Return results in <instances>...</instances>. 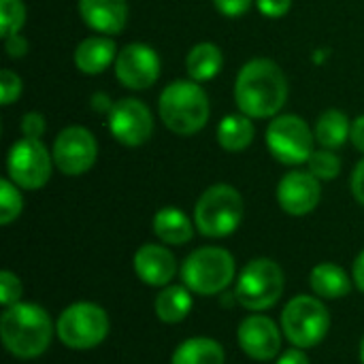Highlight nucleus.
<instances>
[{
	"mask_svg": "<svg viewBox=\"0 0 364 364\" xmlns=\"http://www.w3.org/2000/svg\"><path fill=\"white\" fill-rule=\"evenodd\" d=\"M322 198L320 179L309 171H290L282 177L277 186V203L279 207L294 218H303L311 213Z\"/></svg>",
	"mask_w": 364,
	"mask_h": 364,
	"instance_id": "obj_14",
	"label": "nucleus"
},
{
	"mask_svg": "<svg viewBox=\"0 0 364 364\" xmlns=\"http://www.w3.org/2000/svg\"><path fill=\"white\" fill-rule=\"evenodd\" d=\"M352 282L354 279H350L348 273L335 262H320L314 267L309 275L311 290L316 292L318 299H324V301H337V299L348 296L352 290Z\"/></svg>",
	"mask_w": 364,
	"mask_h": 364,
	"instance_id": "obj_19",
	"label": "nucleus"
},
{
	"mask_svg": "<svg viewBox=\"0 0 364 364\" xmlns=\"http://www.w3.org/2000/svg\"><path fill=\"white\" fill-rule=\"evenodd\" d=\"M267 147L271 156L288 166H299L309 162L316 143V134L311 132L309 124L294 115H275L267 128Z\"/></svg>",
	"mask_w": 364,
	"mask_h": 364,
	"instance_id": "obj_9",
	"label": "nucleus"
},
{
	"mask_svg": "<svg viewBox=\"0 0 364 364\" xmlns=\"http://www.w3.org/2000/svg\"><path fill=\"white\" fill-rule=\"evenodd\" d=\"M307 166H309V173L318 177L320 181H331L341 173L339 156L335 154V149H324V147L311 154Z\"/></svg>",
	"mask_w": 364,
	"mask_h": 364,
	"instance_id": "obj_27",
	"label": "nucleus"
},
{
	"mask_svg": "<svg viewBox=\"0 0 364 364\" xmlns=\"http://www.w3.org/2000/svg\"><path fill=\"white\" fill-rule=\"evenodd\" d=\"M350 132H352V122L339 109L324 111L318 117L316 130H314L316 143L324 149H339L341 145L350 141Z\"/></svg>",
	"mask_w": 364,
	"mask_h": 364,
	"instance_id": "obj_23",
	"label": "nucleus"
},
{
	"mask_svg": "<svg viewBox=\"0 0 364 364\" xmlns=\"http://www.w3.org/2000/svg\"><path fill=\"white\" fill-rule=\"evenodd\" d=\"M360 363L364 364V337L363 341H360Z\"/></svg>",
	"mask_w": 364,
	"mask_h": 364,
	"instance_id": "obj_39",
	"label": "nucleus"
},
{
	"mask_svg": "<svg viewBox=\"0 0 364 364\" xmlns=\"http://www.w3.org/2000/svg\"><path fill=\"white\" fill-rule=\"evenodd\" d=\"M154 232L166 245H183L194 237L192 220L177 207H162L154 215Z\"/></svg>",
	"mask_w": 364,
	"mask_h": 364,
	"instance_id": "obj_20",
	"label": "nucleus"
},
{
	"mask_svg": "<svg viewBox=\"0 0 364 364\" xmlns=\"http://www.w3.org/2000/svg\"><path fill=\"white\" fill-rule=\"evenodd\" d=\"M109 130L113 139L126 147H139L154 134V117L145 102L136 98H122L109 111Z\"/></svg>",
	"mask_w": 364,
	"mask_h": 364,
	"instance_id": "obj_12",
	"label": "nucleus"
},
{
	"mask_svg": "<svg viewBox=\"0 0 364 364\" xmlns=\"http://www.w3.org/2000/svg\"><path fill=\"white\" fill-rule=\"evenodd\" d=\"M79 15L98 34H117L128 21L126 0H79Z\"/></svg>",
	"mask_w": 364,
	"mask_h": 364,
	"instance_id": "obj_17",
	"label": "nucleus"
},
{
	"mask_svg": "<svg viewBox=\"0 0 364 364\" xmlns=\"http://www.w3.org/2000/svg\"><path fill=\"white\" fill-rule=\"evenodd\" d=\"M51 156L60 173L68 177H79L94 166L98 158V143L87 128L68 126L55 136Z\"/></svg>",
	"mask_w": 364,
	"mask_h": 364,
	"instance_id": "obj_11",
	"label": "nucleus"
},
{
	"mask_svg": "<svg viewBox=\"0 0 364 364\" xmlns=\"http://www.w3.org/2000/svg\"><path fill=\"white\" fill-rule=\"evenodd\" d=\"M254 122L245 113H230L218 124V143L222 149L230 154H239L247 149L254 141Z\"/></svg>",
	"mask_w": 364,
	"mask_h": 364,
	"instance_id": "obj_21",
	"label": "nucleus"
},
{
	"mask_svg": "<svg viewBox=\"0 0 364 364\" xmlns=\"http://www.w3.org/2000/svg\"><path fill=\"white\" fill-rule=\"evenodd\" d=\"M23 209V198L19 192V186H15L11 179L0 181V224L9 226L19 218Z\"/></svg>",
	"mask_w": 364,
	"mask_h": 364,
	"instance_id": "obj_26",
	"label": "nucleus"
},
{
	"mask_svg": "<svg viewBox=\"0 0 364 364\" xmlns=\"http://www.w3.org/2000/svg\"><path fill=\"white\" fill-rule=\"evenodd\" d=\"M26 23V6L21 0H0V32L2 38L17 34Z\"/></svg>",
	"mask_w": 364,
	"mask_h": 364,
	"instance_id": "obj_28",
	"label": "nucleus"
},
{
	"mask_svg": "<svg viewBox=\"0 0 364 364\" xmlns=\"http://www.w3.org/2000/svg\"><path fill=\"white\" fill-rule=\"evenodd\" d=\"M132 267L136 277L151 288L168 286L177 273V260L173 252L156 243H145L143 247H139L132 258Z\"/></svg>",
	"mask_w": 364,
	"mask_h": 364,
	"instance_id": "obj_16",
	"label": "nucleus"
},
{
	"mask_svg": "<svg viewBox=\"0 0 364 364\" xmlns=\"http://www.w3.org/2000/svg\"><path fill=\"white\" fill-rule=\"evenodd\" d=\"M117 45L113 38L98 34L83 38L75 49V66L83 75H100L117 60Z\"/></svg>",
	"mask_w": 364,
	"mask_h": 364,
	"instance_id": "obj_18",
	"label": "nucleus"
},
{
	"mask_svg": "<svg viewBox=\"0 0 364 364\" xmlns=\"http://www.w3.org/2000/svg\"><path fill=\"white\" fill-rule=\"evenodd\" d=\"M53 156L41 139H19L6 156L9 179L23 190H41L51 179Z\"/></svg>",
	"mask_w": 364,
	"mask_h": 364,
	"instance_id": "obj_10",
	"label": "nucleus"
},
{
	"mask_svg": "<svg viewBox=\"0 0 364 364\" xmlns=\"http://www.w3.org/2000/svg\"><path fill=\"white\" fill-rule=\"evenodd\" d=\"M21 299V282L15 273L11 271H2L0 273V303L6 307L17 305Z\"/></svg>",
	"mask_w": 364,
	"mask_h": 364,
	"instance_id": "obj_29",
	"label": "nucleus"
},
{
	"mask_svg": "<svg viewBox=\"0 0 364 364\" xmlns=\"http://www.w3.org/2000/svg\"><path fill=\"white\" fill-rule=\"evenodd\" d=\"M156 316L164 324H179L192 309V294L186 286H164L154 303Z\"/></svg>",
	"mask_w": 364,
	"mask_h": 364,
	"instance_id": "obj_25",
	"label": "nucleus"
},
{
	"mask_svg": "<svg viewBox=\"0 0 364 364\" xmlns=\"http://www.w3.org/2000/svg\"><path fill=\"white\" fill-rule=\"evenodd\" d=\"M277 364H309V358H307V354L301 348H294V350H286L279 356Z\"/></svg>",
	"mask_w": 364,
	"mask_h": 364,
	"instance_id": "obj_37",
	"label": "nucleus"
},
{
	"mask_svg": "<svg viewBox=\"0 0 364 364\" xmlns=\"http://www.w3.org/2000/svg\"><path fill=\"white\" fill-rule=\"evenodd\" d=\"M235 258L228 250L207 245L194 250L181 264L183 286L200 296H213L235 282Z\"/></svg>",
	"mask_w": 364,
	"mask_h": 364,
	"instance_id": "obj_4",
	"label": "nucleus"
},
{
	"mask_svg": "<svg viewBox=\"0 0 364 364\" xmlns=\"http://www.w3.org/2000/svg\"><path fill=\"white\" fill-rule=\"evenodd\" d=\"M331 328V316L326 305L307 294L294 296L282 311V333L301 350L316 348Z\"/></svg>",
	"mask_w": 364,
	"mask_h": 364,
	"instance_id": "obj_7",
	"label": "nucleus"
},
{
	"mask_svg": "<svg viewBox=\"0 0 364 364\" xmlns=\"http://www.w3.org/2000/svg\"><path fill=\"white\" fill-rule=\"evenodd\" d=\"M243 220V198L237 188L215 183L207 188L194 207V226L203 237L222 239L232 235Z\"/></svg>",
	"mask_w": 364,
	"mask_h": 364,
	"instance_id": "obj_5",
	"label": "nucleus"
},
{
	"mask_svg": "<svg viewBox=\"0 0 364 364\" xmlns=\"http://www.w3.org/2000/svg\"><path fill=\"white\" fill-rule=\"evenodd\" d=\"M158 113L171 132L190 136L205 128L211 109L200 83L192 79H177L162 90L158 98Z\"/></svg>",
	"mask_w": 364,
	"mask_h": 364,
	"instance_id": "obj_3",
	"label": "nucleus"
},
{
	"mask_svg": "<svg viewBox=\"0 0 364 364\" xmlns=\"http://www.w3.org/2000/svg\"><path fill=\"white\" fill-rule=\"evenodd\" d=\"M55 333L60 341L70 350H92L107 339L109 316L96 303H73L60 314L55 322Z\"/></svg>",
	"mask_w": 364,
	"mask_h": 364,
	"instance_id": "obj_8",
	"label": "nucleus"
},
{
	"mask_svg": "<svg viewBox=\"0 0 364 364\" xmlns=\"http://www.w3.org/2000/svg\"><path fill=\"white\" fill-rule=\"evenodd\" d=\"M252 2L254 0H213L215 9L230 17V19H237V17H243L250 9H252Z\"/></svg>",
	"mask_w": 364,
	"mask_h": 364,
	"instance_id": "obj_32",
	"label": "nucleus"
},
{
	"mask_svg": "<svg viewBox=\"0 0 364 364\" xmlns=\"http://www.w3.org/2000/svg\"><path fill=\"white\" fill-rule=\"evenodd\" d=\"M288 98V79L269 58L250 60L237 75L235 102L252 119L275 117Z\"/></svg>",
	"mask_w": 364,
	"mask_h": 364,
	"instance_id": "obj_1",
	"label": "nucleus"
},
{
	"mask_svg": "<svg viewBox=\"0 0 364 364\" xmlns=\"http://www.w3.org/2000/svg\"><path fill=\"white\" fill-rule=\"evenodd\" d=\"M224 348L209 337H194L177 346L171 364H224Z\"/></svg>",
	"mask_w": 364,
	"mask_h": 364,
	"instance_id": "obj_24",
	"label": "nucleus"
},
{
	"mask_svg": "<svg viewBox=\"0 0 364 364\" xmlns=\"http://www.w3.org/2000/svg\"><path fill=\"white\" fill-rule=\"evenodd\" d=\"M21 94V79L19 75H15L13 70L4 68L0 73V100L2 105H11L13 100H17Z\"/></svg>",
	"mask_w": 364,
	"mask_h": 364,
	"instance_id": "obj_30",
	"label": "nucleus"
},
{
	"mask_svg": "<svg viewBox=\"0 0 364 364\" xmlns=\"http://www.w3.org/2000/svg\"><path fill=\"white\" fill-rule=\"evenodd\" d=\"M241 350L258 363L273 360L282 350V333L267 316H247L237 328Z\"/></svg>",
	"mask_w": 364,
	"mask_h": 364,
	"instance_id": "obj_15",
	"label": "nucleus"
},
{
	"mask_svg": "<svg viewBox=\"0 0 364 364\" xmlns=\"http://www.w3.org/2000/svg\"><path fill=\"white\" fill-rule=\"evenodd\" d=\"M284 294V271L271 258L250 260L239 273L235 299L250 311L271 309Z\"/></svg>",
	"mask_w": 364,
	"mask_h": 364,
	"instance_id": "obj_6",
	"label": "nucleus"
},
{
	"mask_svg": "<svg viewBox=\"0 0 364 364\" xmlns=\"http://www.w3.org/2000/svg\"><path fill=\"white\" fill-rule=\"evenodd\" d=\"M352 279L358 286V290L364 292V250L358 254V258L354 260V269H352Z\"/></svg>",
	"mask_w": 364,
	"mask_h": 364,
	"instance_id": "obj_38",
	"label": "nucleus"
},
{
	"mask_svg": "<svg viewBox=\"0 0 364 364\" xmlns=\"http://www.w3.org/2000/svg\"><path fill=\"white\" fill-rule=\"evenodd\" d=\"M256 6H258V11L264 17L279 19V17H284L290 11L292 0H256Z\"/></svg>",
	"mask_w": 364,
	"mask_h": 364,
	"instance_id": "obj_33",
	"label": "nucleus"
},
{
	"mask_svg": "<svg viewBox=\"0 0 364 364\" xmlns=\"http://www.w3.org/2000/svg\"><path fill=\"white\" fill-rule=\"evenodd\" d=\"M350 186H352V194H354V198L364 205V158L356 164V168H354V173H352V181H350Z\"/></svg>",
	"mask_w": 364,
	"mask_h": 364,
	"instance_id": "obj_35",
	"label": "nucleus"
},
{
	"mask_svg": "<svg viewBox=\"0 0 364 364\" xmlns=\"http://www.w3.org/2000/svg\"><path fill=\"white\" fill-rule=\"evenodd\" d=\"M160 55L145 43H130L119 49L113 64L115 77L128 90H147L160 77Z\"/></svg>",
	"mask_w": 364,
	"mask_h": 364,
	"instance_id": "obj_13",
	"label": "nucleus"
},
{
	"mask_svg": "<svg viewBox=\"0 0 364 364\" xmlns=\"http://www.w3.org/2000/svg\"><path fill=\"white\" fill-rule=\"evenodd\" d=\"M350 141H352V145H354L358 151H363L364 154V115H358V117L352 122Z\"/></svg>",
	"mask_w": 364,
	"mask_h": 364,
	"instance_id": "obj_36",
	"label": "nucleus"
},
{
	"mask_svg": "<svg viewBox=\"0 0 364 364\" xmlns=\"http://www.w3.org/2000/svg\"><path fill=\"white\" fill-rule=\"evenodd\" d=\"M45 128H47L45 117L41 113H36V111L26 113L23 119H21V134L26 139H41L45 134Z\"/></svg>",
	"mask_w": 364,
	"mask_h": 364,
	"instance_id": "obj_31",
	"label": "nucleus"
},
{
	"mask_svg": "<svg viewBox=\"0 0 364 364\" xmlns=\"http://www.w3.org/2000/svg\"><path fill=\"white\" fill-rule=\"evenodd\" d=\"M222 64H224L222 49L215 43H209V41L194 45L188 51V58H186V70H188L190 79L196 81V83L211 81L222 70Z\"/></svg>",
	"mask_w": 364,
	"mask_h": 364,
	"instance_id": "obj_22",
	"label": "nucleus"
},
{
	"mask_svg": "<svg viewBox=\"0 0 364 364\" xmlns=\"http://www.w3.org/2000/svg\"><path fill=\"white\" fill-rule=\"evenodd\" d=\"M4 51L9 53V58H23L28 53V38L17 34H11L4 38Z\"/></svg>",
	"mask_w": 364,
	"mask_h": 364,
	"instance_id": "obj_34",
	"label": "nucleus"
},
{
	"mask_svg": "<svg viewBox=\"0 0 364 364\" xmlns=\"http://www.w3.org/2000/svg\"><path fill=\"white\" fill-rule=\"evenodd\" d=\"M0 337L9 354L30 360L49 350L53 324L43 307L34 303H17L4 309L0 318Z\"/></svg>",
	"mask_w": 364,
	"mask_h": 364,
	"instance_id": "obj_2",
	"label": "nucleus"
}]
</instances>
